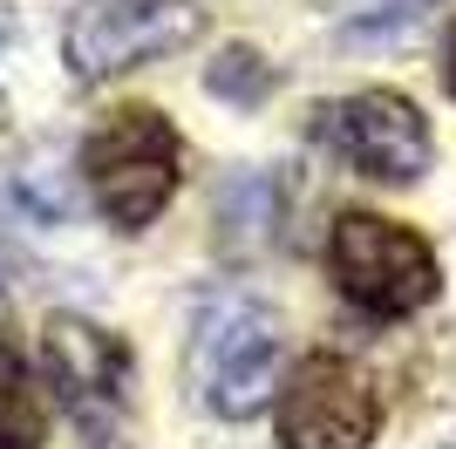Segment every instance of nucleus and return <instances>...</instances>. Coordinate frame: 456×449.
Wrapping results in <instances>:
<instances>
[{"instance_id": "20e7f679", "label": "nucleus", "mask_w": 456, "mask_h": 449, "mask_svg": "<svg viewBox=\"0 0 456 449\" xmlns=\"http://www.w3.org/2000/svg\"><path fill=\"white\" fill-rule=\"evenodd\" d=\"M205 35L198 0H82L61 28V61L76 82H110L123 69L164 61Z\"/></svg>"}, {"instance_id": "0eeeda50", "label": "nucleus", "mask_w": 456, "mask_h": 449, "mask_svg": "<svg viewBox=\"0 0 456 449\" xmlns=\"http://www.w3.org/2000/svg\"><path fill=\"white\" fill-rule=\"evenodd\" d=\"M41 374H48L61 415L82 422L89 436L116 429L130 409V347L82 314H55L41 327Z\"/></svg>"}, {"instance_id": "f03ea898", "label": "nucleus", "mask_w": 456, "mask_h": 449, "mask_svg": "<svg viewBox=\"0 0 456 449\" xmlns=\"http://www.w3.org/2000/svg\"><path fill=\"white\" fill-rule=\"evenodd\" d=\"M280 374V320L252 293H211L191 320V395L198 409L246 422L273 402Z\"/></svg>"}, {"instance_id": "6e6552de", "label": "nucleus", "mask_w": 456, "mask_h": 449, "mask_svg": "<svg viewBox=\"0 0 456 449\" xmlns=\"http://www.w3.org/2000/svg\"><path fill=\"white\" fill-rule=\"evenodd\" d=\"M41 436H48V415L28 381V361L14 355V340H0V449H41Z\"/></svg>"}, {"instance_id": "423d86ee", "label": "nucleus", "mask_w": 456, "mask_h": 449, "mask_svg": "<svg viewBox=\"0 0 456 449\" xmlns=\"http://www.w3.org/2000/svg\"><path fill=\"white\" fill-rule=\"evenodd\" d=\"M273 429H280V449H368L381 429V395L354 361L314 355L280 388Z\"/></svg>"}, {"instance_id": "9b49d317", "label": "nucleus", "mask_w": 456, "mask_h": 449, "mask_svg": "<svg viewBox=\"0 0 456 449\" xmlns=\"http://www.w3.org/2000/svg\"><path fill=\"white\" fill-rule=\"evenodd\" d=\"M450 89H456V41H450Z\"/></svg>"}, {"instance_id": "f8f14e48", "label": "nucleus", "mask_w": 456, "mask_h": 449, "mask_svg": "<svg viewBox=\"0 0 456 449\" xmlns=\"http://www.w3.org/2000/svg\"><path fill=\"white\" fill-rule=\"evenodd\" d=\"M0 41H7V7H0Z\"/></svg>"}, {"instance_id": "7ed1b4c3", "label": "nucleus", "mask_w": 456, "mask_h": 449, "mask_svg": "<svg viewBox=\"0 0 456 449\" xmlns=\"http://www.w3.org/2000/svg\"><path fill=\"white\" fill-rule=\"evenodd\" d=\"M327 273L341 286L347 306H362L375 320H402L429 306L443 286L436 245L409 232V224L381 218V211H341L327 232Z\"/></svg>"}, {"instance_id": "39448f33", "label": "nucleus", "mask_w": 456, "mask_h": 449, "mask_svg": "<svg viewBox=\"0 0 456 449\" xmlns=\"http://www.w3.org/2000/svg\"><path fill=\"white\" fill-rule=\"evenodd\" d=\"M314 143L368 184H416L429 170V123L402 89H362L314 110Z\"/></svg>"}, {"instance_id": "9d476101", "label": "nucleus", "mask_w": 456, "mask_h": 449, "mask_svg": "<svg viewBox=\"0 0 456 449\" xmlns=\"http://www.w3.org/2000/svg\"><path fill=\"white\" fill-rule=\"evenodd\" d=\"M347 28H362V35H395L402 20H416L429 0H327Z\"/></svg>"}, {"instance_id": "1a4fd4ad", "label": "nucleus", "mask_w": 456, "mask_h": 449, "mask_svg": "<svg viewBox=\"0 0 456 449\" xmlns=\"http://www.w3.org/2000/svg\"><path fill=\"white\" fill-rule=\"evenodd\" d=\"M205 89L218 95V102H239V110H252V102H266V95L280 89V69H273L259 48L232 41V48H218V61L205 69Z\"/></svg>"}, {"instance_id": "f257e3e1", "label": "nucleus", "mask_w": 456, "mask_h": 449, "mask_svg": "<svg viewBox=\"0 0 456 449\" xmlns=\"http://www.w3.org/2000/svg\"><path fill=\"white\" fill-rule=\"evenodd\" d=\"M82 177L116 232L157 224L164 205L177 198V177H184V143H177L171 116L143 110V102L110 110L82 143Z\"/></svg>"}]
</instances>
